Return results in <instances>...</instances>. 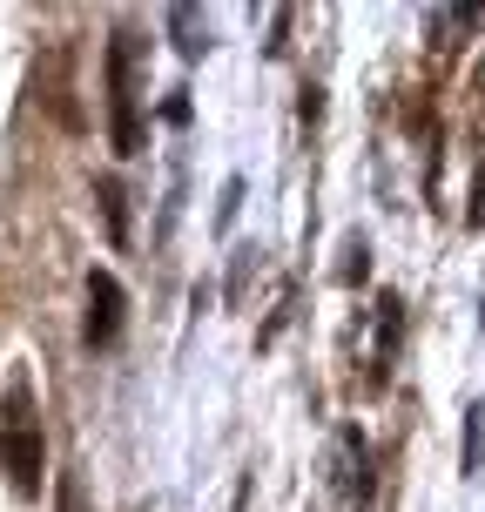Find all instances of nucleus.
Segmentation results:
<instances>
[{
  "instance_id": "1",
  "label": "nucleus",
  "mask_w": 485,
  "mask_h": 512,
  "mask_svg": "<svg viewBox=\"0 0 485 512\" xmlns=\"http://www.w3.org/2000/svg\"><path fill=\"white\" fill-rule=\"evenodd\" d=\"M41 465H48V438H41V418H34V398H27V378L7 384V425H0V472L14 479V492H41Z\"/></svg>"
},
{
  "instance_id": "2",
  "label": "nucleus",
  "mask_w": 485,
  "mask_h": 512,
  "mask_svg": "<svg viewBox=\"0 0 485 512\" xmlns=\"http://www.w3.org/2000/svg\"><path fill=\"white\" fill-rule=\"evenodd\" d=\"M108 142L115 155H142V95H135V34L115 27L108 41Z\"/></svg>"
},
{
  "instance_id": "3",
  "label": "nucleus",
  "mask_w": 485,
  "mask_h": 512,
  "mask_svg": "<svg viewBox=\"0 0 485 512\" xmlns=\"http://www.w3.org/2000/svg\"><path fill=\"white\" fill-rule=\"evenodd\" d=\"M122 317H128L122 277H115V270H88V317H81V344H88V351H108V344L122 337Z\"/></svg>"
},
{
  "instance_id": "4",
  "label": "nucleus",
  "mask_w": 485,
  "mask_h": 512,
  "mask_svg": "<svg viewBox=\"0 0 485 512\" xmlns=\"http://www.w3.org/2000/svg\"><path fill=\"white\" fill-rule=\"evenodd\" d=\"M398 331H405V304H398V297H384V304H378V364H371V391H378V384H384V371H391Z\"/></svg>"
},
{
  "instance_id": "5",
  "label": "nucleus",
  "mask_w": 485,
  "mask_h": 512,
  "mask_svg": "<svg viewBox=\"0 0 485 512\" xmlns=\"http://www.w3.org/2000/svg\"><path fill=\"white\" fill-rule=\"evenodd\" d=\"M95 196H102V216H108V243H128V209H122V182L102 176L95 182Z\"/></svg>"
},
{
  "instance_id": "6",
  "label": "nucleus",
  "mask_w": 485,
  "mask_h": 512,
  "mask_svg": "<svg viewBox=\"0 0 485 512\" xmlns=\"http://www.w3.org/2000/svg\"><path fill=\"white\" fill-rule=\"evenodd\" d=\"M81 506V492H75V479H68V486H61V512H75Z\"/></svg>"
}]
</instances>
